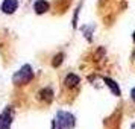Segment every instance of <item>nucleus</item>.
Masks as SVG:
<instances>
[{
  "label": "nucleus",
  "instance_id": "7",
  "mask_svg": "<svg viewBox=\"0 0 135 129\" xmlns=\"http://www.w3.org/2000/svg\"><path fill=\"white\" fill-rule=\"evenodd\" d=\"M40 97H41V100L50 103L52 99H53V91H52V88H43V90L40 91Z\"/></svg>",
  "mask_w": 135,
  "mask_h": 129
},
{
  "label": "nucleus",
  "instance_id": "5",
  "mask_svg": "<svg viewBox=\"0 0 135 129\" xmlns=\"http://www.w3.org/2000/svg\"><path fill=\"white\" fill-rule=\"evenodd\" d=\"M49 3L46 2V0H37L35 3H33V9H35V12L37 14H44V12H47L49 11Z\"/></svg>",
  "mask_w": 135,
  "mask_h": 129
},
{
  "label": "nucleus",
  "instance_id": "6",
  "mask_svg": "<svg viewBox=\"0 0 135 129\" xmlns=\"http://www.w3.org/2000/svg\"><path fill=\"white\" fill-rule=\"evenodd\" d=\"M80 82L79 76H76V74H67V78H65V80H64V84H65V87L67 88H74V87H78V84Z\"/></svg>",
  "mask_w": 135,
  "mask_h": 129
},
{
  "label": "nucleus",
  "instance_id": "10",
  "mask_svg": "<svg viewBox=\"0 0 135 129\" xmlns=\"http://www.w3.org/2000/svg\"><path fill=\"white\" fill-rule=\"evenodd\" d=\"M131 97H132V100L135 102V88H132V91H131Z\"/></svg>",
  "mask_w": 135,
  "mask_h": 129
},
{
  "label": "nucleus",
  "instance_id": "3",
  "mask_svg": "<svg viewBox=\"0 0 135 129\" xmlns=\"http://www.w3.org/2000/svg\"><path fill=\"white\" fill-rule=\"evenodd\" d=\"M11 123H12V114H11V109H6L0 114V129H9Z\"/></svg>",
  "mask_w": 135,
  "mask_h": 129
},
{
  "label": "nucleus",
  "instance_id": "9",
  "mask_svg": "<svg viewBox=\"0 0 135 129\" xmlns=\"http://www.w3.org/2000/svg\"><path fill=\"white\" fill-rule=\"evenodd\" d=\"M62 58H64V55L62 53H59V55H56L55 56V61H53V67H58L59 64L62 62Z\"/></svg>",
  "mask_w": 135,
  "mask_h": 129
},
{
  "label": "nucleus",
  "instance_id": "13",
  "mask_svg": "<svg viewBox=\"0 0 135 129\" xmlns=\"http://www.w3.org/2000/svg\"><path fill=\"white\" fill-rule=\"evenodd\" d=\"M134 58H135V53H134Z\"/></svg>",
  "mask_w": 135,
  "mask_h": 129
},
{
  "label": "nucleus",
  "instance_id": "1",
  "mask_svg": "<svg viewBox=\"0 0 135 129\" xmlns=\"http://www.w3.org/2000/svg\"><path fill=\"white\" fill-rule=\"evenodd\" d=\"M32 78H33V71H32V67L31 65H23V67L20 68L17 73L14 74V84L15 85H25L27 82H31Z\"/></svg>",
  "mask_w": 135,
  "mask_h": 129
},
{
  "label": "nucleus",
  "instance_id": "2",
  "mask_svg": "<svg viewBox=\"0 0 135 129\" xmlns=\"http://www.w3.org/2000/svg\"><path fill=\"white\" fill-rule=\"evenodd\" d=\"M74 116L70 114V112H65V111H59L56 114V125H58V129H71L74 126Z\"/></svg>",
  "mask_w": 135,
  "mask_h": 129
},
{
  "label": "nucleus",
  "instance_id": "11",
  "mask_svg": "<svg viewBox=\"0 0 135 129\" xmlns=\"http://www.w3.org/2000/svg\"><path fill=\"white\" fill-rule=\"evenodd\" d=\"M132 129H135V123H134V125H132Z\"/></svg>",
  "mask_w": 135,
  "mask_h": 129
},
{
  "label": "nucleus",
  "instance_id": "12",
  "mask_svg": "<svg viewBox=\"0 0 135 129\" xmlns=\"http://www.w3.org/2000/svg\"><path fill=\"white\" fill-rule=\"evenodd\" d=\"M132 38H134V41H135V34H134V37H132Z\"/></svg>",
  "mask_w": 135,
  "mask_h": 129
},
{
  "label": "nucleus",
  "instance_id": "8",
  "mask_svg": "<svg viewBox=\"0 0 135 129\" xmlns=\"http://www.w3.org/2000/svg\"><path fill=\"white\" fill-rule=\"evenodd\" d=\"M105 84L111 88V91L114 93L115 96H120V88H118V85H117V82L115 80H112L109 79V78H105Z\"/></svg>",
  "mask_w": 135,
  "mask_h": 129
},
{
  "label": "nucleus",
  "instance_id": "4",
  "mask_svg": "<svg viewBox=\"0 0 135 129\" xmlns=\"http://www.w3.org/2000/svg\"><path fill=\"white\" fill-rule=\"evenodd\" d=\"M18 8V2L17 0H5L2 5V11L5 14H14Z\"/></svg>",
  "mask_w": 135,
  "mask_h": 129
}]
</instances>
